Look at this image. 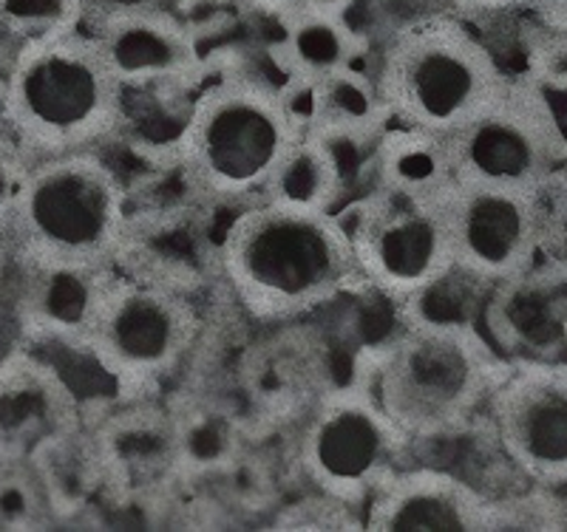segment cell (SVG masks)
Masks as SVG:
<instances>
[{
	"mask_svg": "<svg viewBox=\"0 0 567 532\" xmlns=\"http://www.w3.org/2000/svg\"><path fill=\"white\" fill-rule=\"evenodd\" d=\"M505 459L539 488H567V359H525L488 399Z\"/></svg>",
	"mask_w": 567,
	"mask_h": 532,
	"instance_id": "12",
	"label": "cell"
},
{
	"mask_svg": "<svg viewBox=\"0 0 567 532\" xmlns=\"http://www.w3.org/2000/svg\"><path fill=\"white\" fill-rule=\"evenodd\" d=\"M374 77L392 125L449 139L491 103L505 71L463 18L434 14L383 45Z\"/></svg>",
	"mask_w": 567,
	"mask_h": 532,
	"instance_id": "7",
	"label": "cell"
},
{
	"mask_svg": "<svg viewBox=\"0 0 567 532\" xmlns=\"http://www.w3.org/2000/svg\"><path fill=\"white\" fill-rule=\"evenodd\" d=\"M559 176H561V185H565V192H567V136H565V150H561Z\"/></svg>",
	"mask_w": 567,
	"mask_h": 532,
	"instance_id": "27",
	"label": "cell"
},
{
	"mask_svg": "<svg viewBox=\"0 0 567 532\" xmlns=\"http://www.w3.org/2000/svg\"><path fill=\"white\" fill-rule=\"evenodd\" d=\"M131 230L123 176L103 154H71L34 161L7 241L14 267H111L123 263Z\"/></svg>",
	"mask_w": 567,
	"mask_h": 532,
	"instance_id": "6",
	"label": "cell"
},
{
	"mask_svg": "<svg viewBox=\"0 0 567 532\" xmlns=\"http://www.w3.org/2000/svg\"><path fill=\"white\" fill-rule=\"evenodd\" d=\"M528 12H534L542 23L567 27V0H528Z\"/></svg>",
	"mask_w": 567,
	"mask_h": 532,
	"instance_id": "24",
	"label": "cell"
},
{
	"mask_svg": "<svg viewBox=\"0 0 567 532\" xmlns=\"http://www.w3.org/2000/svg\"><path fill=\"white\" fill-rule=\"evenodd\" d=\"M83 399L63 368L40 352L14 348L0 359V468H32L83 430Z\"/></svg>",
	"mask_w": 567,
	"mask_h": 532,
	"instance_id": "14",
	"label": "cell"
},
{
	"mask_svg": "<svg viewBox=\"0 0 567 532\" xmlns=\"http://www.w3.org/2000/svg\"><path fill=\"white\" fill-rule=\"evenodd\" d=\"M347 145V139H332L303 125L258 201L336 212L349 181V167L343 161Z\"/></svg>",
	"mask_w": 567,
	"mask_h": 532,
	"instance_id": "19",
	"label": "cell"
},
{
	"mask_svg": "<svg viewBox=\"0 0 567 532\" xmlns=\"http://www.w3.org/2000/svg\"><path fill=\"white\" fill-rule=\"evenodd\" d=\"M565 136L548 94L528 77L505 74L491 103L443 145L454 179L548 190L559 176Z\"/></svg>",
	"mask_w": 567,
	"mask_h": 532,
	"instance_id": "10",
	"label": "cell"
},
{
	"mask_svg": "<svg viewBox=\"0 0 567 532\" xmlns=\"http://www.w3.org/2000/svg\"><path fill=\"white\" fill-rule=\"evenodd\" d=\"M3 88H7V83H3V74H0V128L7 125V116H3Z\"/></svg>",
	"mask_w": 567,
	"mask_h": 532,
	"instance_id": "28",
	"label": "cell"
},
{
	"mask_svg": "<svg viewBox=\"0 0 567 532\" xmlns=\"http://www.w3.org/2000/svg\"><path fill=\"white\" fill-rule=\"evenodd\" d=\"M89 29L125 94L194 88L207 74L199 32L156 3H120L91 14Z\"/></svg>",
	"mask_w": 567,
	"mask_h": 532,
	"instance_id": "13",
	"label": "cell"
},
{
	"mask_svg": "<svg viewBox=\"0 0 567 532\" xmlns=\"http://www.w3.org/2000/svg\"><path fill=\"white\" fill-rule=\"evenodd\" d=\"M32 170L34 159L29 156V150L3 125L0 128V232L3 236H7L14 212H18L20 201H23V192H27Z\"/></svg>",
	"mask_w": 567,
	"mask_h": 532,
	"instance_id": "21",
	"label": "cell"
},
{
	"mask_svg": "<svg viewBox=\"0 0 567 532\" xmlns=\"http://www.w3.org/2000/svg\"><path fill=\"white\" fill-rule=\"evenodd\" d=\"M278 27L276 49L290 85H312L363 60V40L349 27L341 0H318L281 18Z\"/></svg>",
	"mask_w": 567,
	"mask_h": 532,
	"instance_id": "18",
	"label": "cell"
},
{
	"mask_svg": "<svg viewBox=\"0 0 567 532\" xmlns=\"http://www.w3.org/2000/svg\"><path fill=\"white\" fill-rule=\"evenodd\" d=\"M3 116L34 161L100 154L125 119V88L89 29L20 52L3 71Z\"/></svg>",
	"mask_w": 567,
	"mask_h": 532,
	"instance_id": "4",
	"label": "cell"
},
{
	"mask_svg": "<svg viewBox=\"0 0 567 532\" xmlns=\"http://www.w3.org/2000/svg\"><path fill=\"white\" fill-rule=\"evenodd\" d=\"M287 91L301 123L332 139L378 145V139L392 128V116L374 69H363V60L318 83L290 85Z\"/></svg>",
	"mask_w": 567,
	"mask_h": 532,
	"instance_id": "17",
	"label": "cell"
},
{
	"mask_svg": "<svg viewBox=\"0 0 567 532\" xmlns=\"http://www.w3.org/2000/svg\"><path fill=\"white\" fill-rule=\"evenodd\" d=\"M508 366L474 323L414 317L378 359L372 394L414 442L452 437L488 405Z\"/></svg>",
	"mask_w": 567,
	"mask_h": 532,
	"instance_id": "5",
	"label": "cell"
},
{
	"mask_svg": "<svg viewBox=\"0 0 567 532\" xmlns=\"http://www.w3.org/2000/svg\"><path fill=\"white\" fill-rule=\"evenodd\" d=\"M14 270V263H12V250H9V241L7 236L0 232V289L7 286L9 281V272Z\"/></svg>",
	"mask_w": 567,
	"mask_h": 532,
	"instance_id": "26",
	"label": "cell"
},
{
	"mask_svg": "<svg viewBox=\"0 0 567 532\" xmlns=\"http://www.w3.org/2000/svg\"><path fill=\"white\" fill-rule=\"evenodd\" d=\"M219 275L256 321H292L363 283L341 212L252 201L216 241Z\"/></svg>",
	"mask_w": 567,
	"mask_h": 532,
	"instance_id": "2",
	"label": "cell"
},
{
	"mask_svg": "<svg viewBox=\"0 0 567 532\" xmlns=\"http://www.w3.org/2000/svg\"><path fill=\"white\" fill-rule=\"evenodd\" d=\"M528 80L542 91H567V27L542 23L528 49Z\"/></svg>",
	"mask_w": 567,
	"mask_h": 532,
	"instance_id": "22",
	"label": "cell"
},
{
	"mask_svg": "<svg viewBox=\"0 0 567 532\" xmlns=\"http://www.w3.org/2000/svg\"><path fill=\"white\" fill-rule=\"evenodd\" d=\"M449 3L463 20H494L528 9V0H449Z\"/></svg>",
	"mask_w": 567,
	"mask_h": 532,
	"instance_id": "23",
	"label": "cell"
},
{
	"mask_svg": "<svg viewBox=\"0 0 567 532\" xmlns=\"http://www.w3.org/2000/svg\"><path fill=\"white\" fill-rule=\"evenodd\" d=\"M445 216L454 270L485 289L534 270L550 238L545 190L454 179Z\"/></svg>",
	"mask_w": 567,
	"mask_h": 532,
	"instance_id": "11",
	"label": "cell"
},
{
	"mask_svg": "<svg viewBox=\"0 0 567 532\" xmlns=\"http://www.w3.org/2000/svg\"><path fill=\"white\" fill-rule=\"evenodd\" d=\"M20 275L14 321L27 346L83 348L123 263L111 267H14Z\"/></svg>",
	"mask_w": 567,
	"mask_h": 532,
	"instance_id": "16",
	"label": "cell"
},
{
	"mask_svg": "<svg viewBox=\"0 0 567 532\" xmlns=\"http://www.w3.org/2000/svg\"><path fill=\"white\" fill-rule=\"evenodd\" d=\"M94 0H0V74L20 52L89 27Z\"/></svg>",
	"mask_w": 567,
	"mask_h": 532,
	"instance_id": "20",
	"label": "cell"
},
{
	"mask_svg": "<svg viewBox=\"0 0 567 532\" xmlns=\"http://www.w3.org/2000/svg\"><path fill=\"white\" fill-rule=\"evenodd\" d=\"M363 510V526L378 532L499 530V501L434 468H400L369 496Z\"/></svg>",
	"mask_w": 567,
	"mask_h": 532,
	"instance_id": "15",
	"label": "cell"
},
{
	"mask_svg": "<svg viewBox=\"0 0 567 532\" xmlns=\"http://www.w3.org/2000/svg\"><path fill=\"white\" fill-rule=\"evenodd\" d=\"M414 439L372 388H338L312 408L298 442V465L323 499L363 507L389 476L406 468Z\"/></svg>",
	"mask_w": 567,
	"mask_h": 532,
	"instance_id": "9",
	"label": "cell"
},
{
	"mask_svg": "<svg viewBox=\"0 0 567 532\" xmlns=\"http://www.w3.org/2000/svg\"><path fill=\"white\" fill-rule=\"evenodd\" d=\"M256 12L261 14H270V18L281 20L287 18V14L298 12V9L303 7H312V3H318V0H247ZM343 3V0H341Z\"/></svg>",
	"mask_w": 567,
	"mask_h": 532,
	"instance_id": "25",
	"label": "cell"
},
{
	"mask_svg": "<svg viewBox=\"0 0 567 532\" xmlns=\"http://www.w3.org/2000/svg\"><path fill=\"white\" fill-rule=\"evenodd\" d=\"M199 334L202 312L194 292L123 270L80 352L116 392L140 394L168 379Z\"/></svg>",
	"mask_w": 567,
	"mask_h": 532,
	"instance_id": "8",
	"label": "cell"
},
{
	"mask_svg": "<svg viewBox=\"0 0 567 532\" xmlns=\"http://www.w3.org/2000/svg\"><path fill=\"white\" fill-rule=\"evenodd\" d=\"M454 185L443 139L392 128L374 145V181L341 212L367 286L412 303L454 272L445 201Z\"/></svg>",
	"mask_w": 567,
	"mask_h": 532,
	"instance_id": "1",
	"label": "cell"
},
{
	"mask_svg": "<svg viewBox=\"0 0 567 532\" xmlns=\"http://www.w3.org/2000/svg\"><path fill=\"white\" fill-rule=\"evenodd\" d=\"M301 128L284 85L241 65H221L196 88L179 136L174 170L185 199L239 210L258 201Z\"/></svg>",
	"mask_w": 567,
	"mask_h": 532,
	"instance_id": "3",
	"label": "cell"
}]
</instances>
